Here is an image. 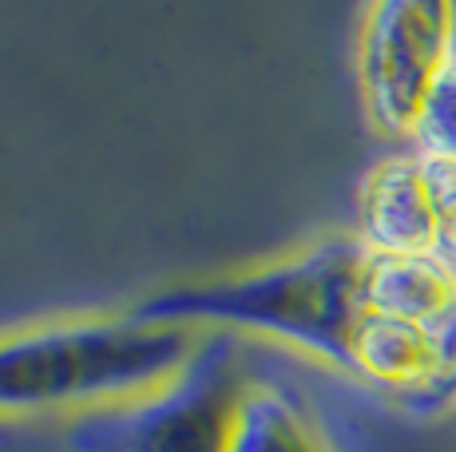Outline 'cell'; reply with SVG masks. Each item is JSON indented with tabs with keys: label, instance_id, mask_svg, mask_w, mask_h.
<instances>
[{
	"label": "cell",
	"instance_id": "cell-3",
	"mask_svg": "<svg viewBox=\"0 0 456 452\" xmlns=\"http://www.w3.org/2000/svg\"><path fill=\"white\" fill-rule=\"evenodd\" d=\"M247 385L239 334L215 329L155 389L87 408L68 429V445L72 452H226Z\"/></svg>",
	"mask_w": 456,
	"mask_h": 452
},
{
	"label": "cell",
	"instance_id": "cell-5",
	"mask_svg": "<svg viewBox=\"0 0 456 452\" xmlns=\"http://www.w3.org/2000/svg\"><path fill=\"white\" fill-rule=\"evenodd\" d=\"M349 377L417 413L456 405V334L365 310L349 337Z\"/></svg>",
	"mask_w": 456,
	"mask_h": 452
},
{
	"label": "cell",
	"instance_id": "cell-8",
	"mask_svg": "<svg viewBox=\"0 0 456 452\" xmlns=\"http://www.w3.org/2000/svg\"><path fill=\"white\" fill-rule=\"evenodd\" d=\"M226 452H333V445L290 389L250 381L234 408Z\"/></svg>",
	"mask_w": 456,
	"mask_h": 452
},
{
	"label": "cell",
	"instance_id": "cell-1",
	"mask_svg": "<svg viewBox=\"0 0 456 452\" xmlns=\"http://www.w3.org/2000/svg\"><path fill=\"white\" fill-rule=\"evenodd\" d=\"M365 262L370 250L354 234H333L254 274L159 294L139 314L191 329H250L349 373V337L365 314Z\"/></svg>",
	"mask_w": 456,
	"mask_h": 452
},
{
	"label": "cell",
	"instance_id": "cell-7",
	"mask_svg": "<svg viewBox=\"0 0 456 452\" xmlns=\"http://www.w3.org/2000/svg\"><path fill=\"white\" fill-rule=\"evenodd\" d=\"M362 302L370 314L456 329V266L441 254H370Z\"/></svg>",
	"mask_w": 456,
	"mask_h": 452
},
{
	"label": "cell",
	"instance_id": "cell-2",
	"mask_svg": "<svg viewBox=\"0 0 456 452\" xmlns=\"http://www.w3.org/2000/svg\"><path fill=\"white\" fill-rule=\"evenodd\" d=\"M199 337V329L151 321L139 310L0 337V413H87L127 401L171 377Z\"/></svg>",
	"mask_w": 456,
	"mask_h": 452
},
{
	"label": "cell",
	"instance_id": "cell-6",
	"mask_svg": "<svg viewBox=\"0 0 456 452\" xmlns=\"http://www.w3.org/2000/svg\"><path fill=\"white\" fill-rule=\"evenodd\" d=\"M354 238L370 254H436V206L425 155L389 151L357 182Z\"/></svg>",
	"mask_w": 456,
	"mask_h": 452
},
{
	"label": "cell",
	"instance_id": "cell-10",
	"mask_svg": "<svg viewBox=\"0 0 456 452\" xmlns=\"http://www.w3.org/2000/svg\"><path fill=\"white\" fill-rule=\"evenodd\" d=\"M428 187H433L436 206V254L456 266V163L452 159H428Z\"/></svg>",
	"mask_w": 456,
	"mask_h": 452
},
{
	"label": "cell",
	"instance_id": "cell-9",
	"mask_svg": "<svg viewBox=\"0 0 456 452\" xmlns=\"http://www.w3.org/2000/svg\"><path fill=\"white\" fill-rule=\"evenodd\" d=\"M413 151L428 155V159H452L456 163V52L449 60V68L441 72L433 95H428L425 111L417 119L413 132Z\"/></svg>",
	"mask_w": 456,
	"mask_h": 452
},
{
	"label": "cell",
	"instance_id": "cell-4",
	"mask_svg": "<svg viewBox=\"0 0 456 452\" xmlns=\"http://www.w3.org/2000/svg\"><path fill=\"white\" fill-rule=\"evenodd\" d=\"M456 52V8L444 0H381L357 24V92L385 139L413 143L441 72Z\"/></svg>",
	"mask_w": 456,
	"mask_h": 452
}]
</instances>
